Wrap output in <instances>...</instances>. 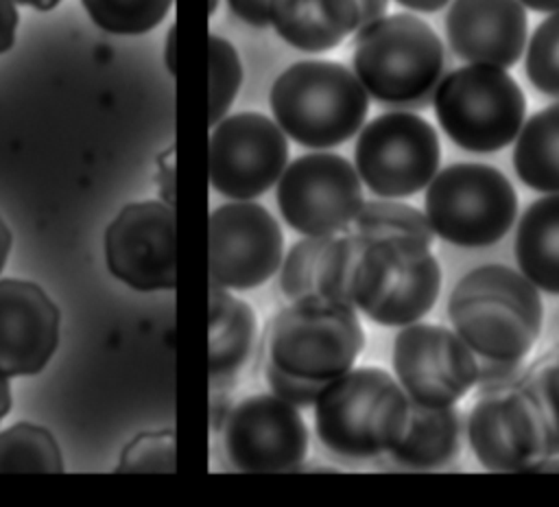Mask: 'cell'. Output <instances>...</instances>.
Wrapping results in <instances>:
<instances>
[{
  "label": "cell",
  "mask_w": 559,
  "mask_h": 507,
  "mask_svg": "<svg viewBox=\"0 0 559 507\" xmlns=\"http://www.w3.org/2000/svg\"><path fill=\"white\" fill-rule=\"evenodd\" d=\"M448 315L454 332L478 358L522 363L542 332L544 306L524 273L485 264L459 280Z\"/></svg>",
  "instance_id": "6da1fadb"
},
{
  "label": "cell",
  "mask_w": 559,
  "mask_h": 507,
  "mask_svg": "<svg viewBox=\"0 0 559 507\" xmlns=\"http://www.w3.org/2000/svg\"><path fill=\"white\" fill-rule=\"evenodd\" d=\"M411 398L380 367H352L323 385L314 400V428L321 444L347 459L391 452L406 433Z\"/></svg>",
  "instance_id": "7a4b0ae2"
},
{
  "label": "cell",
  "mask_w": 559,
  "mask_h": 507,
  "mask_svg": "<svg viewBox=\"0 0 559 507\" xmlns=\"http://www.w3.org/2000/svg\"><path fill=\"white\" fill-rule=\"evenodd\" d=\"M352 66L378 103L426 109L445 76V50L428 22L393 13L356 31Z\"/></svg>",
  "instance_id": "3957f363"
},
{
  "label": "cell",
  "mask_w": 559,
  "mask_h": 507,
  "mask_svg": "<svg viewBox=\"0 0 559 507\" xmlns=\"http://www.w3.org/2000/svg\"><path fill=\"white\" fill-rule=\"evenodd\" d=\"M280 129L301 146L330 149L362 127L369 94L358 76L336 61L304 59L288 66L269 94Z\"/></svg>",
  "instance_id": "277c9868"
},
{
  "label": "cell",
  "mask_w": 559,
  "mask_h": 507,
  "mask_svg": "<svg viewBox=\"0 0 559 507\" xmlns=\"http://www.w3.org/2000/svg\"><path fill=\"white\" fill-rule=\"evenodd\" d=\"M441 291V267L430 245L413 236H380L365 243L352 302L380 326H408L428 315Z\"/></svg>",
  "instance_id": "5b68a950"
},
{
  "label": "cell",
  "mask_w": 559,
  "mask_h": 507,
  "mask_svg": "<svg viewBox=\"0 0 559 507\" xmlns=\"http://www.w3.org/2000/svg\"><path fill=\"white\" fill-rule=\"evenodd\" d=\"M365 347V330L349 304L308 295L282 308L266 337L269 361L280 369L330 382L349 372Z\"/></svg>",
  "instance_id": "8992f818"
},
{
  "label": "cell",
  "mask_w": 559,
  "mask_h": 507,
  "mask_svg": "<svg viewBox=\"0 0 559 507\" xmlns=\"http://www.w3.org/2000/svg\"><path fill=\"white\" fill-rule=\"evenodd\" d=\"M445 135L465 151L493 153L511 144L526 116L518 81L498 66L467 63L448 72L432 98Z\"/></svg>",
  "instance_id": "52a82bcc"
},
{
  "label": "cell",
  "mask_w": 559,
  "mask_h": 507,
  "mask_svg": "<svg viewBox=\"0 0 559 507\" xmlns=\"http://www.w3.org/2000/svg\"><path fill=\"white\" fill-rule=\"evenodd\" d=\"M424 205L439 238L459 247H489L511 229L518 194L498 168L461 162L432 177Z\"/></svg>",
  "instance_id": "ba28073f"
},
{
  "label": "cell",
  "mask_w": 559,
  "mask_h": 507,
  "mask_svg": "<svg viewBox=\"0 0 559 507\" xmlns=\"http://www.w3.org/2000/svg\"><path fill=\"white\" fill-rule=\"evenodd\" d=\"M354 162L360 181L378 197H411L426 188L439 173V135L417 114L386 111L360 131Z\"/></svg>",
  "instance_id": "9c48e42d"
},
{
  "label": "cell",
  "mask_w": 559,
  "mask_h": 507,
  "mask_svg": "<svg viewBox=\"0 0 559 507\" xmlns=\"http://www.w3.org/2000/svg\"><path fill=\"white\" fill-rule=\"evenodd\" d=\"M467 439L489 472H528L548 457V424L524 372L511 385L480 391L467 415Z\"/></svg>",
  "instance_id": "30bf717a"
},
{
  "label": "cell",
  "mask_w": 559,
  "mask_h": 507,
  "mask_svg": "<svg viewBox=\"0 0 559 507\" xmlns=\"http://www.w3.org/2000/svg\"><path fill=\"white\" fill-rule=\"evenodd\" d=\"M356 166L336 153H308L293 160L277 179V208L304 236L345 232L362 208Z\"/></svg>",
  "instance_id": "8fae6325"
},
{
  "label": "cell",
  "mask_w": 559,
  "mask_h": 507,
  "mask_svg": "<svg viewBox=\"0 0 559 507\" xmlns=\"http://www.w3.org/2000/svg\"><path fill=\"white\" fill-rule=\"evenodd\" d=\"M284 234L273 214L255 201H231L207 219L210 286L251 291L282 267Z\"/></svg>",
  "instance_id": "7c38bea8"
},
{
  "label": "cell",
  "mask_w": 559,
  "mask_h": 507,
  "mask_svg": "<svg viewBox=\"0 0 559 507\" xmlns=\"http://www.w3.org/2000/svg\"><path fill=\"white\" fill-rule=\"evenodd\" d=\"M286 164L288 140L269 116L240 111L212 127L207 173L218 194L253 201L277 184Z\"/></svg>",
  "instance_id": "4fadbf2b"
},
{
  "label": "cell",
  "mask_w": 559,
  "mask_h": 507,
  "mask_svg": "<svg viewBox=\"0 0 559 507\" xmlns=\"http://www.w3.org/2000/svg\"><path fill=\"white\" fill-rule=\"evenodd\" d=\"M221 435L225 457L238 472H295L308 455L304 417L275 393L247 396L229 406Z\"/></svg>",
  "instance_id": "5bb4252c"
},
{
  "label": "cell",
  "mask_w": 559,
  "mask_h": 507,
  "mask_svg": "<svg viewBox=\"0 0 559 507\" xmlns=\"http://www.w3.org/2000/svg\"><path fill=\"white\" fill-rule=\"evenodd\" d=\"M105 262L122 284L151 293L177 286V223L164 201L127 203L105 229Z\"/></svg>",
  "instance_id": "9a60e30c"
},
{
  "label": "cell",
  "mask_w": 559,
  "mask_h": 507,
  "mask_svg": "<svg viewBox=\"0 0 559 507\" xmlns=\"http://www.w3.org/2000/svg\"><path fill=\"white\" fill-rule=\"evenodd\" d=\"M393 369L411 402L452 406L478 380V356L450 328L408 323L393 341Z\"/></svg>",
  "instance_id": "2e32d148"
},
{
  "label": "cell",
  "mask_w": 559,
  "mask_h": 507,
  "mask_svg": "<svg viewBox=\"0 0 559 507\" xmlns=\"http://www.w3.org/2000/svg\"><path fill=\"white\" fill-rule=\"evenodd\" d=\"M61 313L31 280H0V374L35 376L59 345Z\"/></svg>",
  "instance_id": "e0dca14e"
},
{
  "label": "cell",
  "mask_w": 559,
  "mask_h": 507,
  "mask_svg": "<svg viewBox=\"0 0 559 507\" xmlns=\"http://www.w3.org/2000/svg\"><path fill=\"white\" fill-rule=\"evenodd\" d=\"M528 20L520 0H454L445 33L456 57L469 63L511 68L520 61Z\"/></svg>",
  "instance_id": "ac0fdd59"
},
{
  "label": "cell",
  "mask_w": 559,
  "mask_h": 507,
  "mask_svg": "<svg viewBox=\"0 0 559 507\" xmlns=\"http://www.w3.org/2000/svg\"><path fill=\"white\" fill-rule=\"evenodd\" d=\"M269 24L304 52L332 50L360 28L358 0H269Z\"/></svg>",
  "instance_id": "d6986e66"
},
{
  "label": "cell",
  "mask_w": 559,
  "mask_h": 507,
  "mask_svg": "<svg viewBox=\"0 0 559 507\" xmlns=\"http://www.w3.org/2000/svg\"><path fill=\"white\" fill-rule=\"evenodd\" d=\"M207 372L212 389L229 382L247 363L255 341V313L227 288L210 286Z\"/></svg>",
  "instance_id": "ffe728a7"
},
{
  "label": "cell",
  "mask_w": 559,
  "mask_h": 507,
  "mask_svg": "<svg viewBox=\"0 0 559 507\" xmlns=\"http://www.w3.org/2000/svg\"><path fill=\"white\" fill-rule=\"evenodd\" d=\"M461 448V415L452 406L411 402L404 437L391 450L395 463L413 470H435L450 463Z\"/></svg>",
  "instance_id": "44dd1931"
},
{
  "label": "cell",
  "mask_w": 559,
  "mask_h": 507,
  "mask_svg": "<svg viewBox=\"0 0 559 507\" xmlns=\"http://www.w3.org/2000/svg\"><path fill=\"white\" fill-rule=\"evenodd\" d=\"M515 258L537 288L559 295V192L539 197L524 210L515 234Z\"/></svg>",
  "instance_id": "7402d4cb"
},
{
  "label": "cell",
  "mask_w": 559,
  "mask_h": 507,
  "mask_svg": "<svg viewBox=\"0 0 559 507\" xmlns=\"http://www.w3.org/2000/svg\"><path fill=\"white\" fill-rule=\"evenodd\" d=\"M513 166L524 186L548 194L559 192V103L539 109L522 125Z\"/></svg>",
  "instance_id": "603a6c76"
},
{
  "label": "cell",
  "mask_w": 559,
  "mask_h": 507,
  "mask_svg": "<svg viewBox=\"0 0 559 507\" xmlns=\"http://www.w3.org/2000/svg\"><path fill=\"white\" fill-rule=\"evenodd\" d=\"M63 457L55 435L33 422H17L0 431V472H63Z\"/></svg>",
  "instance_id": "cb8c5ba5"
},
{
  "label": "cell",
  "mask_w": 559,
  "mask_h": 507,
  "mask_svg": "<svg viewBox=\"0 0 559 507\" xmlns=\"http://www.w3.org/2000/svg\"><path fill=\"white\" fill-rule=\"evenodd\" d=\"M352 232L360 234L367 240L380 236H413L430 245L435 238L426 212H419L417 208L393 199L365 201L354 219Z\"/></svg>",
  "instance_id": "d4e9b609"
},
{
  "label": "cell",
  "mask_w": 559,
  "mask_h": 507,
  "mask_svg": "<svg viewBox=\"0 0 559 507\" xmlns=\"http://www.w3.org/2000/svg\"><path fill=\"white\" fill-rule=\"evenodd\" d=\"M365 243H367V238H362L356 232H347L343 236L328 238V243L323 245L319 260H317V275H314L317 295H321L330 302L354 306L352 278H354V269H356V262H358V256H360Z\"/></svg>",
  "instance_id": "484cf974"
},
{
  "label": "cell",
  "mask_w": 559,
  "mask_h": 507,
  "mask_svg": "<svg viewBox=\"0 0 559 507\" xmlns=\"http://www.w3.org/2000/svg\"><path fill=\"white\" fill-rule=\"evenodd\" d=\"M92 22L114 35H142L155 28L173 0H81Z\"/></svg>",
  "instance_id": "4316f807"
},
{
  "label": "cell",
  "mask_w": 559,
  "mask_h": 507,
  "mask_svg": "<svg viewBox=\"0 0 559 507\" xmlns=\"http://www.w3.org/2000/svg\"><path fill=\"white\" fill-rule=\"evenodd\" d=\"M207 59H210V103H207V120L210 127L218 125L227 109L231 107L240 81L242 66L238 50L221 35L210 33L207 37Z\"/></svg>",
  "instance_id": "83f0119b"
},
{
  "label": "cell",
  "mask_w": 559,
  "mask_h": 507,
  "mask_svg": "<svg viewBox=\"0 0 559 507\" xmlns=\"http://www.w3.org/2000/svg\"><path fill=\"white\" fill-rule=\"evenodd\" d=\"M524 70L535 90L559 98V11H552L533 31Z\"/></svg>",
  "instance_id": "f1b7e54d"
},
{
  "label": "cell",
  "mask_w": 559,
  "mask_h": 507,
  "mask_svg": "<svg viewBox=\"0 0 559 507\" xmlns=\"http://www.w3.org/2000/svg\"><path fill=\"white\" fill-rule=\"evenodd\" d=\"M177 470V441L173 428L144 431L120 452L116 472H166Z\"/></svg>",
  "instance_id": "f546056e"
},
{
  "label": "cell",
  "mask_w": 559,
  "mask_h": 507,
  "mask_svg": "<svg viewBox=\"0 0 559 507\" xmlns=\"http://www.w3.org/2000/svg\"><path fill=\"white\" fill-rule=\"evenodd\" d=\"M328 238L330 236H304L288 249L286 258L282 260L280 288L290 302L308 295H317V286H314L317 260Z\"/></svg>",
  "instance_id": "4dcf8cb0"
},
{
  "label": "cell",
  "mask_w": 559,
  "mask_h": 507,
  "mask_svg": "<svg viewBox=\"0 0 559 507\" xmlns=\"http://www.w3.org/2000/svg\"><path fill=\"white\" fill-rule=\"evenodd\" d=\"M524 376L533 387L548 424V457H555L559 455V354L539 358L524 369Z\"/></svg>",
  "instance_id": "1f68e13d"
},
{
  "label": "cell",
  "mask_w": 559,
  "mask_h": 507,
  "mask_svg": "<svg viewBox=\"0 0 559 507\" xmlns=\"http://www.w3.org/2000/svg\"><path fill=\"white\" fill-rule=\"evenodd\" d=\"M264 378H266V385L271 387V393H275L277 398H282L284 402H288L297 409L314 406V400L325 385V382H314V380L293 376V374L280 369L271 361L264 367Z\"/></svg>",
  "instance_id": "d6a6232c"
},
{
  "label": "cell",
  "mask_w": 559,
  "mask_h": 507,
  "mask_svg": "<svg viewBox=\"0 0 559 507\" xmlns=\"http://www.w3.org/2000/svg\"><path fill=\"white\" fill-rule=\"evenodd\" d=\"M231 13L251 26L269 24V0H227Z\"/></svg>",
  "instance_id": "836d02e7"
},
{
  "label": "cell",
  "mask_w": 559,
  "mask_h": 507,
  "mask_svg": "<svg viewBox=\"0 0 559 507\" xmlns=\"http://www.w3.org/2000/svg\"><path fill=\"white\" fill-rule=\"evenodd\" d=\"M17 22L20 13L15 9V0H0V55L13 48Z\"/></svg>",
  "instance_id": "e575fe53"
},
{
  "label": "cell",
  "mask_w": 559,
  "mask_h": 507,
  "mask_svg": "<svg viewBox=\"0 0 559 507\" xmlns=\"http://www.w3.org/2000/svg\"><path fill=\"white\" fill-rule=\"evenodd\" d=\"M358 4H360V28L384 17V13L389 9V0H358Z\"/></svg>",
  "instance_id": "d590c367"
},
{
  "label": "cell",
  "mask_w": 559,
  "mask_h": 507,
  "mask_svg": "<svg viewBox=\"0 0 559 507\" xmlns=\"http://www.w3.org/2000/svg\"><path fill=\"white\" fill-rule=\"evenodd\" d=\"M395 2L406 9L419 11V13H432V11H439L441 7H445L450 0H395Z\"/></svg>",
  "instance_id": "8d00e7d4"
},
{
  "label": "cell",
  "mask_w": 559,
  "mask_h": 507,
  "mask_svg": "<svg viewBox=\"0 0 559 507\" xmlns=\"http://www.w3.org/2000/svg\"><path fill=\"white\" fill-rule=\"evenodd\" d=\"M11 243H13L11 229H9V225L4 223V219H2V214H0V273H2V269H4V262H7L9 254H11Z\"/></svg>",
  "instance_id": "74e56055"
},
{
  "label": "cell",
  "mask_w": 559,
  "mask_h": 507,
  "mask_svg": "<svg viewBox=\"0 0 559 507\" xmlns=\"http://www.w3.org/2000/svg\"><path fill=\"white\" fill-rule=\"evenodd\" d=\"M13 406V393H11V385L9 378L4 374H0V422L9 415Z\"/></svg>",
  "instance_id": "f35d334b"
},
{
  "label": "cell",
  "mask_w": 559,
  "mask_h": 507,
  "mask_svg": "<svg viewBox=\"0 0 559 507\" xmlns=\"http://www.w3.org/2000/svg\"><path fill=\"white\" fill-rule=\"evenodd\" d=\"M524 7L537 13H552L559 11V0H520Z\"/></svg>",
  "instance_id": "ab89813d"
},
{
  "label": "cell",
  "mask_w": 559,
  "mask_h": 507,
  "mask_svg": "<svg viewBox=\"0 0 559 507\" xmlns=\"http://www.w3.org/2000/svg\"><path fill=\"white\" fill-rule=\"evenodd\" d=\"M528 472H559V459H557V455H555V457H546V459L533 463Z\"/></svg>",
  "instance_id": "60d3db41"
},
{
  "label": "cell",
  "mask_w": 559,
  "mask_h": 507,
  "mask_svg": "<svg viewBox=\"0 0 559 507\" xmlns=\"http://www.w3.org/2000/svg\"><path fill=\"white\" fill-rule=\"evenodd\" d=\"M15 2L26 4V7H33V9H37V11H50V9H55L61 0H15Z\"/></svg>",
  "instance_id": "b9f144b4"
},
{
  "label": "cell",
  "mask_w": 559,
  "mask_h": 507,
  "mask_svg": "<svg viewBox=\"0 0 559 507\" xmlns=\"http://www.w3.org/2000/svg\"><path fill=\"white\" fill-rule=\"evenodd\" d=\"M168 66H170V72H175V26L170 28V39H168Z\"/></svg>",
  "instance_id": "7bdbcfd3"
},
{
  "label": "cell",
  "mask_w": 559,
  "mask_h": 507,
  "mask_svg": "<svg viewBox=\"0 0 559 507\" xmlns=\"http://www.w3.org/2000/svg\"><path fill=\"white\" fill-rule=\"evenodd\" d=\"M216 9V0H210V11H214Z\"/></svg>",
  "instance_id": "ee69618b"
}]
</instances>
